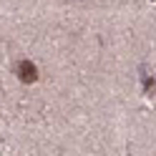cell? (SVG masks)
Masks as SVG:
<instances>
[{"label":"cell","instance_id":"6da1fadb","mask_svg":"<svg viewBox=\"0 0 156 156\" xmlns=\"http://www.w3.org/2000/svg\"><path fill=\"white\" fill-rule=\"evenodd\" d=\"M18 73H20V81L23 83H35L38 81V68L30 61H23L20 66H18Z\"/></svg>","mask_w":156,"mask_h":156}]
</instances>
